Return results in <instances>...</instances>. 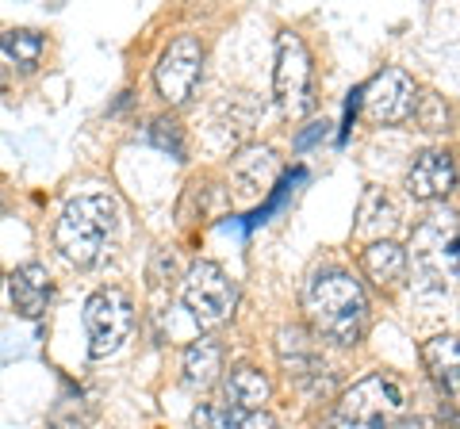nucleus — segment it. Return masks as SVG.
<instances>
[{"mask_svg": "<svg viewBox=\"0 0 460 429\" xmlns=\"http://www.w3.org/2000/svg\"><path fill=\"white\" fill-rule=\"evenodd\" d=\"M226 364V349L219 337H196L181 356V380L189 391H211L223 380Z\"/></svg>", "mask_w": 460, "mask_h": 429, "instance_id": "obj_16", "label": "nucleus"}, {"mask_svg": "<svg viewBox=\"0 0 460 429\" xmlns=\"http://www.w3.org/2000/svg\"><path fill=\"white\" fill-rule=\"evenodd\" d=\"M456 188V157L445 146H429L411 157L407 165V192L419 204H434V199L453 196Z\"/></svg>", "mask_w": 460, "mask_h": 429, "instance_id": "obj_11", "label": "nucleus"}, {"mask_svg": "<svg viewBox=\"0 0 460 429\" xmlns=\"http://www.w3.org/2000/svg\"><path fill=\"white\" fill-rule=\"evenodd\" d=\"M219 425L223 429H277V414L265 410H242V407H219Z\"/></svg>", "mask_w": 460, "mask_h": 429, "instance_id": "obj_21", "label": "nucleus"}, {"mask_svg": "<svg viewBox=\"0 0 460 429\" xmlns=\"http://www.w3.org/2000/svg\"><path fill=\"white\" fill-rule=\"evenodd\" d=\"M399 231V207L395 199L387 196V188L380 184H368L361 196V207H357V223H353V238L357 241H387Z\"/></svg>", "mask_w": 460, "mask_h": 429, "instance_id": "obj_15", "label": "nucleus"}, {"mask_svg": "<svg viewBox=\"0 0 460 429\" xmlns=\"http://www.w3.org/2000/svg\"><path fill=\"white\" fill-rule=\"evenodd\" d=\"M304 311L311 334L319 341H334L341 349L361 346L368 334V292L345 268H319L304 288Z\"/></svg>", "mask_w": 460, "mask_h": 429, "instance_id": "obj_1", "label": "nucleus"}, {"mask_svg": "<svg viewBox=\"0 0 460 429\" xmlns=\"http://www.w3.org/2000/svg\"><path fill=\"white\" fill-rule=\"evenodd\" d=\"M0 284H4V273H0Z\"/></svg>", "mask_w": 460, "mask_h": 429, "instance_id": "obj_25", "label": "nucleus"}, {"mask_svg": "<svg viewBox=\"0 0 460 429\" xmlns=\"http://www.w3.org/2000/svg\"><path fill=\"white\" fill-rule=\"evenodd\" d=\"M422 364L429 372V380H434V388L449 398V403H456V395H460V380H456V372H460V353H456V337L453 334H438V337H429L426 346H422Z\"/></svg>", "mask_w": 460, "mask_h": 429, "instance_id": "obj_18", "label": "nucleus"}, {"mask_svg": "<svg viewBox=\"0 0 460 429\" xmlns=\"http://www.w3.org/2000/svg\"><path fill=\"white\" fill-rule=\"evenodd\" d=\"M0 50H4L20 69L31 74L42 58V50H47V39L39 31H31V27H8V31H0Z\"/></svg>", "mask_w": 460, "mask_h": 429, "instance_id": "obj_19", "label": "nucleus"}, {"mask_svg": "<svg viewBox=\"0 0 460 429\" xmlns=\"http://www.w3.org/2000/svg\"><path fill=\"white\" fill-rule=\"evenodd\" d=\"M407 261L414 268V276L434 280L438 288H445L456 276V234L445 238V223L429 219L419 234H414V246L407 250Z\"/></svg>", "mask_w": 460, "mask_h": 429, "instance_id": "obj_10", "label": "nucleus"}, {"mask_svg": "<svg viewBox=\"0 0 460 429\" xmlns=\"http://www.w3.org/2000/svg\"><path fill=\"white\" fill-rule=\"evenodd\" d=\"M272 96L288 119H304L319 108V96H314V62L307 42L296 31L277 35V66H272Z\"/></svg>", "mask_w": 460, "mask_h": 429, "instance_id": "obj_4", "label": "nucleus"}, {"mask_svg": "<svg viewBox=\"0 0 460 429\" xmlns=\"http://www.w3.org/2000/svg\"><path fill=\"white\" fill-rule=\"evenodd\" d=\"M361 273H365V280L372 284V288H380V292L402 288V284H407V276H411L407 250H402L395 238L372 241V246L361 250Z\"/></svg>", "mask_w": 460, "mask_h": 429, "instance_id": "obj_14", "label": "nucleus"}, {"mask_svg": "<svg viewBox=\"0 0 460 429\" xmlns=\"http://www.w3.org/2000/svg\"><path fill=\"white\" fill-rule=\"evenodd\" d=\"M280 177V157L269 146H246L230 157V184H234V196L242 204H253L261 199Z\"/></svg>", "mask_w": 460, "mask_h": 429, "instance_id": "obj_12", "label": "nucleus"}, {"mask_svg": "<svg viewBox=\"0 0 460 429\" xmlns=\"http://www.w3.org/2000/svg\"><path fill=\"white\" fill-rule=\"evenodd\" d=\"M199 77H204V42H199V35H177L154 66L157 96H162L169 108L189 104Z\"/></svg>", "mask_w": 460, "mask_h": 429, "instance_id": "obj_7", "label": "nucleus"}, {"mask_svg": "<svg viewBox=\"0 0 460 429\" xmlns=\"http://www.w3.org/2000/svg\"><path fill=\"white\" fill-rule=\"evenodd\" d=\"M392 429H422V422H419V418H411V414H407V418H399Z\"/></svg>", "mask_w": 460, "mask_h": 429, "instance_id": "obj_23", "label": "nucleus"}, {"mask_svg": "<svg viewBox=\"0 0 460 429\" xmlns=\"http://www.w3.org/2000/svg\"><path fill=\"white\" fill-rule=\"evenodd\" d=\"M0 211H4V199H0Z\"/></svg>", "mask_w": 460, "mask_h": 429, "instance_id": "obj_24", "label": "nucleus"}, {"mask_svg": "<svg viewBox=\"0 0 460 429\" xmlns=\"http://www.w3.org/2000/svg\"><path fill=\"white\" fill-rule=\"evenodd\" d=\"M181 303L196 319V326L215 330V326L230 322V314L238 307V284L230 273L215 261H192L181 284Z\"/></svg>", "mask_w": 460, "mask_h": 429, "instance_id": "obj_5", "label": "nucleus"}, {"mask_svg": "<svg viewBox=\"0 0 460 429\" xmlns=\"http://www.w3.org/2000/svg\"><path fill=\"white\" fill-rule=\"evenodd\" d=\"M223 403L226 407H242V410H265V403L272 398V380L265 368L257 364H234L230 372H223Z\"/></svg>", "mask_w": 460, "mask_h": 429, "instance_id": "obj_17", "label": "nucleus"}, {"mask_svg": "<svg viewBox=\"0 0 460 429\" xmlns=\"http://www.w3.org/2000/svg\"><path fill=\"white\" fill-rule=\"evenodd\" d=\"M407 383L392 372H368L349 391H341L323 429H392L399 418H407Z\"/></svg>", "mask_w": 460, "mask_h": 429, "instance_id": "obj_3", "label": "nucleus"}, {"mask_svg": "<svg viewBox=\"0 0 460 429\" xmlns=\"http://www.w3.org/2000/svg\"><path fill=\"white\" fill-rule=\"evenodd\" d=\"M361 100H365V119L368 123L399 127V123L411 119L414 100H419V84H414V77L407 74V69L387 66V69H380V74L365 84Z\"/></svg>", "mask_w": 460, "mask_h": 429, "instance_id": "obj_8", "label": "nucleus"}, {"mask_svg": "<svg viewBox=\"0 0 460 429\" xmlns=\"http://www.w3.org/2000/svg\"><path fill=\"white\" fill-rule=\"evenodd\" d=\"M84 334H89V356L104 361L123 349V341L135 330V299L123 288H100L84 299L81 311Z\"/></svg>", "mask_w": 460, "mask_h": 429, "instance_id": "obj_6", "label": "nucleus"}, {"mask_svg": "<svg viewBox=\"0 0 460 429\" xmlns=\"http://www.w3.org/2000/svg\"><path fill=\"white\" fill-rule=\"evenodd\" d=\"M277 356H280L284 376L304 383V388H323V376H330L323 341L314 337L307 326H284L277 334Z\"/></svg>", "mask_w": 460, "mask_h": 429, "instance_id": "obj_9", "label": "nucleus"}, {"mask_svg": "<svg viewBox=\"0 0 460 429\" xmlns=\"http://www.w3.org/2000/svg\"><path fill=\"white\" fill-rule=\"evenodd\" d=\"M115 223H119V204H115L111 196H104V192L77 196L62 207V214H58L54 246L69 265L93 268L108 250Z\"/></svg>", "mask_w": 460, "mask_h": 429, "instance_id": "obj_2", "label": "nucleus"}, {"mask_svg": "<svg viewBox=\"0 0 460 429\" xmlns=\"http://www.w3.org/2000/svg\"><path fill=\"white\" fill-rule=\"evenodd\" d=\"M411 119L419 123L422 131H429V135H445V131H449V123H453V111H449V104H445V96H438V92H419Z\"/></svg>", "mask_w": 460, "mask_h": 429, "instance_id": "obj_20", "label": "nucleus"}, {"mask_svg": "<svg viewBox=\"0 0 460 429\" xmlns=\"http://www.w3.org/2000/svg\"><path fill=\"white\" fill-rule=\"evenodd\" d=\"M150 138H154V146L169 150L172 157H177V162H184V157H189V142H184V131H181L177 119H169V116L154 119V123H150Z\"/></svg>", "mask_w": 460, "mask_h": 429, "instance_id": "obj_22", "label": "nucleus"}, {"mask_svg": "<svg viewBox=\"0 0 460 429\" xmlns=\"http://www.w3.org/2000/svg\"><path fill=\"white\" fill-rule=\"evenodd\" d=\"M50 295H54V280L47 273V265L27 261L8 276V299L20 319H31V322L42 319L50 307Z\"/></svg>", "mask_w": 460, "mask_h": 429, "instance_id": "obj_13", "label": "nucleus"}]
</instances>
